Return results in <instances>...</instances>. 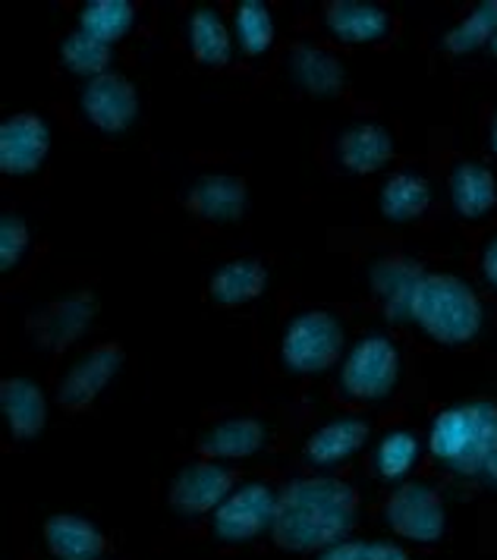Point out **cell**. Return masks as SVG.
I'll return each mask as SVG.
<instances>
[{
    "label": "cell",
    "mask_w": 497,
    "mask_h": 560,
    "mask_svg": "<svg viewBox=\"0 0 497 560\" xmlns=\"http://www.w3.org/2000/svg\"><path fill=\"white\" fill-rule=\"evenodd\" d=\"M425 271L406 255H384L372 265V290L384 308L388 322H413V303L416 290L423 283Z\"/></svg>",
    "instance_id": "obj_13"
},
{
    "label": "cell",
    "mask_w": 497,
    "mask_h": 560,
    "mask_svg": "<svg viewBox=\"0 0 497 560\" xmlns=\"http://www.w3.org/2000/svg\"><path fill=\"white\" fill-rule=\"evenodd\" d=\"M233 469H227L215 459H199L183 466L171 482L167 491V504L180 516H201V513H215L221 508L227 494L236 488Z\"/></svg>",
    "instance_id": "obj_10"
},
{
    "label": "cell",
    "mask_w": 497,
    "mask_h": 560,
    "mask_svg": "<svg viewBox=\"0 0 497 560\" xmlns=\"http://www.w3.org/2000/svg\"><path fill=\"white\" fill-rule=\"evenodd\" d=\"M369 434H372V425L366 419H356V416L334 419L309 434V441L302 444V457L319 469L340 466L366 447Z\"/></svg>",
    "instance_id": "obj_17"
},
{
    "label": "cell",
    "mask_w": 497,
    "mask_h": 560,
    "mask_svg": "<svg viewBox=\"0 0 497 560\" xmlns=\"http://www.w3.org/2000/svg\"><path fill=\"white\" fill-rule=\"evenodd\" d=\"M359 513V491L334 476H305L280 488L271 538L293 555H319L344 541Z\"/></svg>",
    "instance_id": "obj_1"
},
{
    "label": "cell",
    "mask_w": 497,
    "mask_h": 560,
    "mask_svg": "<svg viewBox=\"0 0 497 560\" xmlns=\"http://www.w3.org/2000/svg\"><path fill=\"white\" fill-rule=\"evenodd\" d=\"M60 63L73 73V77L82 79H99L107 70L111 63V45H104L99 38L85 35L82 28L70 32L63 42H60Z\"/></svg>",
    "instance_id": "obj_30"
},
{
    "label": "cell",
    "mask_w": 497,
    "mask_h": 560,
    "mask_svg": "<svg viewBox=\"0 0 497 560\" xmlns=\"http://www.w3.org/2000/svg\"><path fill=\"white\" fill-rule=\"evenodd\" d=\"M482 275L485 280L497 287V236L495 240H488V246H485V253H482Z\"/></svg>",
    "instance_id": "obj_33"
},
{
    "label": "cell",
    "mask_w": 497,
    "mask_h": 560,
    "mask_svg": "<svg viewBox=\"0 0 497 560\" xmlns=\"http://www.w3.org/2000/svg\"><path fill=\"white\" fill-rule=\"evenodd\" d=\"M233 32L236 42L248 57H262L274 45V13L262 0H240L233 13Z\"/></svg>",
    "instance_id": "obj_28"
},
{
    "label": "cell",
    "mask_w": 497,
    "mask_h": 560,
    "mask_svg": "<svg viewBox=\"0 0 497 560\" xmlns=\"http://www.w3.org/2000/svg\"><path fill=\"white\" fill-rule=\"evenodd\" d=\"M0 409L16 441H32L48 425V400L28 378H7L0 384Z\"/></svg>",
    "instance_id": "obj_21"
},
{
    "label": "cell",
    "mask_w": 497,
    "mask_h": 560,
    "mask_svg": "<svg viewBox=\"0 0 497 560\" xmlns=\"http://www.w3.org/2000/svg\"><path fill=\"white\" fill-rule=\"evenodd\" d=\"M124 347L114 343V340H104V343H95L89 353L76 359L70 365V372L60 378L57 384V404L70 412H82L89 409L101 394L104 387L111 384V378L124 369Z\"/></svg>",
    "instance_id": "obj_8"
},
{
    "label": "cell",
    "mask_w": 497,
    "mask_h": 560,
    "mask_svg": "<svg viewBox=\"0 0 497 560\" xmlns=\"http://www.w3.org/2000/svg\"><path fill=\"white\" fill-rule=\"evenodd\" d=\"M136 23V7L129 0H89L79 10V28L104 45H117Z\"/></svg>",
    "instance_id": "obj_26"
},
{
    "label": "cell",
    "mask_w": 497,
    "mask_h": 560,
    "mask_svg": "<svg viewBox=\"0 0 497 560\" xmlns=\"http://www.w3.org/2000/svg\"><path fill=\"white\" fill-rule=\"evenodd\" d=\"M287 67H290L293 82L312 98H334L347 85V70H344L340 57L327 48L309 45V42H302L290 51Z\"/></svg>",
    "instance_id": "obj_18"
},
{
    "label": "cell",
    "mask_w": 497,
    "mask_h": 560,
    "mask_svg": "<svg viewBox=\"0 0 497 560\" xmlns=\"http://www.w3.org/2000/svg\"><path fill=\"white\" fill-rule=\"evenodd\" d=\"M79 107L92 127L107 136H120L139 117V92L124 73H104L82 85Z\"/></svg>",
    "instance_id": "obj_9"
},
{
    "label": "cell",
    "mask_w": 497,
    "mask_h": 560,
    "mask_svg": "<svg viewBox=\"0 0 497 560\" xmlns=\"http://www.w3.org/2000/svg\"><path fill=\"white\" fill-rule=\"evenodd\" d=\"M324 26L344 45H378L391 35V13L369 0H331Z\"/></svg>",
    "instance_id": "obj_14"
},
{
    "label": "cell",
    "mask_w": 497,
    "mask_h": 560,
    "mask_svg": "<svg viewBox=\"0 0 497 560\" xmlns=\"http://www.w3.org/2000/svg\"><path fill=\"white\" fill-rule=\"evenodd\" d=\"M95 315H99V300L92 293L79 290V293H70L63 300H54L45 308H38L28 318V334L38 347H45L50 353H63L85 334Z\"/></svg>",
    "instance_id": "obj_11"
},
{
    "label": "cell",
    "mask_w": 497,
    "mask_h": 560,
    "mask_svg": "<svg viewBox=\"0 0 497 560\" xmlns=\"http://www.w3.org/2000/svg\"><path fill=\"white\" fill-rule=\"evenodd\" d=\"M388 529L416 545H435L448 529V508L438 488L428 482H403L384 501Z\"/></svg>",
    "instance_id": "obj_6"
},
{
    "label": "cell",
    "mask_w": 497,
    "mask_h": 560,
    "mask_svg": "<svg viewBox=\"0 0 497 560\" xmlns=\"http://www.w3.org/2000/svg\"><path fill=\"white\" fill-rule=\"evenodd\" d=\"M28 224L20 214H3L0 218V271H13L23 255L28 253Z\"/></svg>",
    "instance_id": "obj_32"
},
{
    "label": "cell",
    "mask_w": 497,
    "mask_h": 560,
    "mask_svg": "<svg viewBox=\"0 0 497 560\" xmlns=\"http://www.w3.org/2000/svg\"><path fill=\"white\" fill-rule=\"evenodd\" d=\"M319 560H409V551L397 541H362V538H344L331 548L319 551Z\"/></svg>",
    "instance_id": "obj_31"
},
{
    "label": "cell",
    "mask_w": 497,
    "mask_h": 560,
    "mask_svg": "<svg viewBox=\"0 0 497 560\" xmlns=\"http://www.w3.org/2000/svg\"><path fill=\"white\" fill-rule=\"evenodd\" d=\"M431 205V183L416 171H400L394 177L384 179L378 192V208L388 221L409 224L419 221Z\"/></svg>",
    "instance_id": "obj_24"
},
{
    "label": "cell",
    "mask_w": 497,
    "mask_h": 560,
    "mask_svg": "<svg viewBox=\"0 0 497 560\" xmlns=\"http://www.w3.org/2000/svg\"><path fill=\"white\" fill-rule=\"evenodd\" d=\"M450 202L460 218L478 221L497 208V177L478 161H460L450 174Z\"/></svg>",
    "instance_id": "obj_22"
},
{
    "label": "cell",
    "mask_w": 497,
    "mask_h": 560,
    "mask_svg": "<svg viewBox=\"0 0 497 560\" xmlns=\"http://www.w3.org/2000/svg\"><path fill=\"white\" fill-rule=\"evenodd\" d=\"M268 287V268L258 258H233L221 265L208 280V296L218 306H246Z\"/></svg>",
    "instance_id": "obj_23"
},
{
    "label": "cell",
    "mask_w": 497,
    "mask_h": 560,
    "mask_svg": "<svg viewBox=\"0 0 497 560\" xmlns=\"http://www.w3.org/2000/svg\"><path fill=\"white\" fill-rule=\"evenodd\" d=\"M248 205V186L243 177L233 174H205L186 192V208L211 224H230L243 218Z\"/></svg>",
    "instance_id": "obj_16"
},
{
    "label": "cell",
    "mask_w": 497,
    "mask_h": 560,
    "mask_svg": "<svg viewBox=\"0 0 497 560\" xmlns=\"http://www.w3.org/2000/svg\"><path fill=\"white\" fill-rule=\"evenodd\" d=\"M428 451L453 476H485L497 457L495 400H463L441 409L428 429Z\"/></svg>",
    "instance_id": "obj_2"
},
{
    "label": "cell",
    "mask_w": 497,
    "mask_h": 560,
    "mask_svg": "<svg viewBox=\"0 0 497 560\" xmlns=\"http://www.w3.org/2000/svg\"><path fill=\"white\" fill-rule=\"evenodd\" d=\"M186 35H189V48H193L196 63L208 67V70H224L227 63H230L233 38H230V28H227L218 10H211V7L196 10L189 16Z\"/></svg>",
    "instance_id": "obj_25"
},
{
    "label": "cell",
    "mask_w": 497,
    "mask_h": 560,
    "mask_svg": "<svg viewBox=\"0 0 497 560\" xmlns=\"http://www.w3.org/2000/svg\"><path fill=\"white\" fill-rule=\"evenodd\" d=\"M45 545L57 560H101L107 555L104 533L76 513H54L45 520Z\"/></svg>",
    "instance_id": "obj_19"
},
{
    "label": "cell",
    "mask_w": 497,
    "mask_h": 560,
    "mask_svg": "<svg viewBox=\"0 0 497 560\" xmlns=\"http://www.w3.org/2000/svg\"><path fill=\"white\" fill-rule=\"evenodd\" d=\"M419 454H423V444H419L416 434L406 432V429L388 432L374 447V472L384 482H400V479L409 476V469L416 466Z\"/></svg>",
    "instance_id": "obj_29"
},
{
    "label": "cell",
    "mask_w": 497,
    "mask_h": 560,
    "mask_svg": "<svg viewBox=\"0 0 497 560\" xmlns=\"http://www.w3.org/2000/svg\"><path fill=\"white\" fill-rule=\"evenodd\" d=\"M344 343H347L344 322L327 308H309L287 322L280 337V362L287 372L319 375L340 359Z\"/></svg>",
    "instance_id": "obj_4"
},
{
    "label": "cell",
    "mask_w": 497,
    "mask_h": 560,
    "mask_svg": "<svg viewBox=\"0 0 497 560\" xmlns=\"http://www.w3.org/2000/svg\"><path fill=\"white\" fill-rule=\"evenodd\" d=\"M485 479H492L497 485V457L488 463V469H485Z\"/></svg>",
    "instance_id": "obj_35"
},
{
    "label": "cell",
    "mask_w": 497,
    "mask_h": 560,
    "mask_svg": "<svg viewBox=\"0 0 497 560\" xmlns=\"http://www.w3.org/2000/svg\"><path fill=\"white\" fill-rule=\"evenodd\" d=\"M413 322L423 328L435 343L463 347L473 343L482 325L485 308L473 287L448 271H425L423 283L416 290Z\"/></svg>",
    "instance_id": "obj_3"
},
{
    "label": "cell",
    "mask_w": 497,
    "mask_h": 560,
    "mask_svg": "<svg viewBox=\"0 0 497 560\" xmlns=\"http://www.w3.org/2000/svg\"><path fill=\"white\" fill-rule=\"evenodd\" d=\"M265 425L252 416H233L221 419L218 425L205 429L196 441V454L201 459H243L258 454L265 447Z\"/></svg>",
    "instance_id": "obj_20"
},
{
    "label": "cell",
    "mask_w": 497,
    "mask_h": 560,
    "mask_svg": "<svg viewBox=\"0 0 497 560\" xmlns=\"http://www.w3.org/2000/svg\"><path fill=\"white\" fill-rule=\"evenodd\" d=\"M50 152V129L48 124L32 114L20 110L3 120L0 127V171L7 177H28L35 174Z\"/></svg>",
    "instance_id": "obj_12"
},
{
    "label": "cell",
    "mask_w": 497,
    "mask_h": 560,
    "mask_svg": "<svg viewBox=\"0 0 497 560\" xmlns=\"http://www.w3.org/2000/svg\"><path fill=\"white\" fill-rule=\"evenodd\" d=\"M400 382V350L397 343L384 334L362 337L344 359L340 390L349 400H384L394 394Z\"/></svg>",
    "instance_id": "obj_5"
},
{
    "label": "cell",
    "mask_w": 497,
    "mask_h": 560,
    "mask_svg": "<svg viewBox=\"0 0 497 560\" xmlns=\"http://www.w3.org/2000/svg\"><path fill=\"white\" fill-rule=\"evenodd\" d=\"M488 48H492V54H495V57H497V35H495V42H492Z\"/></svg>",
    "instance_id": "obj_36"
},
{
    "label": "cell",
    "mask_w": 497,
    "mask_h": 560,
    "mask_svg": "<svg viewBox=\"0 0 497 560\" xmlns=\"http://www.w3.org/2000/svg\"><path fill=\"white\" fill-rule=\"evenodd\" d=\"M274 510H277V494L268 485H236L221 501V508L211 513V529L227 545H246L265 529H271Z\"/></svg>",
    "instance_id": "obj_7"
},
{
    "label": "cell",
    "mask_w": 497,
    "mask_h": 560,
    "mask_svg": "<svg viewBox=\"0 0 497 560\" xmlns=\"http://www.w3.org/2000/svg\"><path fill=\"white\" fill-rule=\"evenodd\" d=\"M334 154H337V164L344 171L356 174V177H369V174H378L381 167L391 164L394 136L381 124H352L337 136Z\"/></svg>",
    "instance_id": "obj_15"
},
{
    "label": "cell",
    "mask_w": 497,
    "mask_h": 560,
    "mask_svg": "<svg viewBox=\"0 0 497 560\" xmlns=\"http://www.w3.org/2000/svg\"><path fill=\"white\" fill-rule=\"evenodd\" d=\"M488 149H492L497 158V117L492 120V127H488Z\"/></svg>",
    "instance_id": "obj_34"
},
{
    "label": "cell",
    "mask_w": 497,
    "mask_h": 560,
    "mask_svg": "<svg viewBox=\"0 0 497 560\" xmlns=\"http://www.w3.org/2000/svg\"><path fill=\"white\" fill-rule=\"evenodd\" d=\"M497 35V0H482L475 3V10L470 16H463L456 26L444 35V48L453 57L473 54L485 45H492Z\"/></svg>",
    "instance_id": "obj_27"
}]
</instances>
